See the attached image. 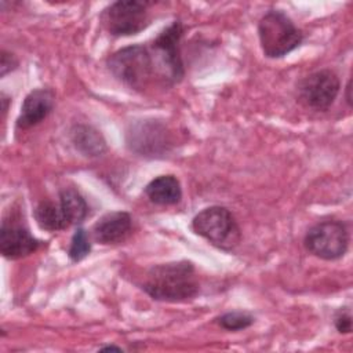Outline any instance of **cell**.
<instances>
[{
  "label": "cell",
  "instance_id": "obj_1",
  "mask_svg": "<svg viewBox=\"0 0 353 353\" xmlns=\"http://www.w3.org/2000/svg\"><path fill=\"white\" fill-rule=\"evenodd\" d=\"M142 290L156 301L185 302L197 295L200 284L192 262L175 261L152 266Z\"/></svg>",
  "mask_w": 353,
  "mask_h": 353
},
{
  "label": "cell",
  "instance_id": "obj_2",
  "mask_svg": "<svg viewBox=\"0 0 353 353\" xmlns=\"http://www.w3.org/2000/svg\"><path fill=\"white\" fill-rule=\"evenodd\" d=\"M110 73L132 90L142 91L157 77L149 47L134 44L113 52L106 61Z\"/></svg>",
  "mask_w": 353,
  "mask_h": 353
},
{
  "label": "cell",
  "instance_id": "obj_3",
  "mask_svg": "<svg viewBox=\"0 0 353 353\" xmlns=\"http://www.w3.org/2000/svg\"><path fill=\"white\" fill-rule=\"evenodd\" d=\"M258 36L263 54L268 58H283L303 40V33L292 19L280 10H270L258 22Z\"/></svg>",
  "mask_w": 353,
  "mask_h": 353
},
{
  "label": "cell",
  "instance_id": "obj_4",
  "mask_svg": "<svg viewBox=\"0 0 353 353\" xmlns=\"http://www.w3.org/2000/svg\"><path fill=\"white\" fill-rule=\"evenodd\" d=\"M192 229L210 244L223 251H233L241 240V232L233 214L222 205H211L201 210L193 218Z\"/></svg>",
  "mask_w": 353,
  "mask_h": 353
},
{
  "label": "cell",
  "instance_id": "obj_5",
  "mask_svg": "<svg viewBox=\"0 0 353 353\" xmlns=\"http://www.w3.org/2000/svg\"><path fill=\"white\" fill-rule=\"evenodd\" d=\"M182 34L183 26L181 21H174L149 46L157 77L170 85L181 81L183 77V62L179 48Z\"/></svg>",
  "mask_w": 353,
  "mask_h": 353
},
{
  "label": "cell",
  "instance_id": "obj_6",
  "mask_svg": "<svg viewBox=\"0 0 353 353\" xmlns=\"http://www.w3.org/2000/svg\"><path fill=\"white\" fill-rule=\"evenodd\" d=\"M306 250L317 258L335 261L342 258L349 247L346 225L338 219H327L313 225L305 236Z\"/></svg>",
  "mask_w": 353,
  "mask_h": 353
},
{
  "label": "cell",
  "instance_id": "obj_7",
  "mask_svg": "<svg viewBox=\"0 0 353 353\" xmlns=\"http://www.w3.org/2000/svg\"><path fill=\"white\" fill-rule=\"evenodd\" d=\"M103 28L113 36H131L150 23L149 4L138 0H119L101 14Z\"/></svg>",
  "mask_w": 353,
  "mask_h": 353
},
{
  "label": "cell",
  "instance_id": "obj_8",
  "mask_svg": "<svg viewBox=\"0 0 353 353\" xmlns=\"http://www.w3.org/2000/svg\"><path fill=\"white\" fill-rule=\"evenodd\" d=\"M341 83L331 69H321L303 77L298 84V98L306 108L325 112L339 94Z\"/></svg>",
  "mask_w": 353,
  "mask_h": 353
},
{
  "label": "cell",
  "instance_id": "obj_9",
  "mask_svg": "<svg viewBox=\"0 0 353 353\" xmlns=\"http://www.w3.org/2000/svg\"><path fill=\"white\" fill-rule=\"evenodd\" d=\"M40 241L26 226L14 219H4L0 229V251L7 259H19L33 254Z\"/></svg>",
  "mask_w": 353,
  "mask_h": 353
},
{
  "label": "cell",
  "instance_id": "obj_10",
  "mask_svg": "<svg viewBox=\"0 0 353 353\" xmlns=\"http://www.w3.org/2000/svg\"><path fill=\"white\" fill-rule=\"evenodd\" d=\"M54 92L50 88H36L30 91L21 106L17 119L18 130H28L41 123L54 109Z\"/></svg>",
  "mask_w": 353,
  "mask_h": 353
},
{
  "label": "cell",
  "instance_id": "obj_11",
  "mask_svg": "<svg viewBox=\"0 0 353 353\" xmlns=\"http://www.w3.org/2000/svg\"><path fill=\"white\" fill-rule=\"evenodd\" d=\"M132 229L131 215L125 211H113L101 216L92 226V239L99 244L124 241Z\"/></svg>",
  "mask_w": 353,
  "mask_h": 353
},
{
  "label": "cell",
  "instance_id": "obj_12",
  "mask_svg": "<svg viewBox=\"0 0 353 353\" xmlns=\"http://www.w3.org/2000/svg\"><path fill=\"white\" fill-rule=\"evenodd\" d=\"M130 146L143 154L156 156L167 149L168 134L165 127L159 123H143L132 128L130 132Z\"/></svg>",
  "mask_w": 353,
  "mask_h": 353
},
{
  "label": "cell",
  "instance_id": "obj_13",
  "mask_svg": "<svg viewBox=\"0 0 353 353\" xmlns=\"http://www.w3.org/2000/svg\"><path fill=\"white\" fill-rule=\"evenodd\" d=\"M145 194L154 204L172 205L181 201L182 188L176 176L160 175L146 185Z\"/></svg>",
  "mask_w": 353,
  "mask_h": 353
},
{
  "label": "cell",
  "instance_id": "obj_14",
  "mask_svg": "<svg viewBox=\"0 0 353 353\" xmlns=\"http://www.w3.org/2000/svg\"><path fill=\"white\" fill-rule=\"evenodd\" d=\"M72 142L77 150L84 156H99L106 150V142L103 137L95 128L90 125H76L72 130Z\"/></svg>",
  "mask_w": 353,
  "mask_h": 353
},
{
  "label": "cell",
  "instance_id": "obj_15",
  "mask_svg": "<svg viewBox=\"0 0 353 353\" xmlns=\"http://www.w3.org/2000/svg\"><path fill=\"white\" fill-rule=\"evenodd\" d=\"M58 204L69 226L81 223L88 215V204L76 189H63L59 193Z\"/></svg>",
  "mask_w": 353,
  "mask_h": 353
},
{
  "label": "cell",
  "instance_id": "obj_16",
  "mask_svg": "<svg viewBox=\"0 0 353 353\" xmlns=\"http://www.w3.org/2000/svg\"><path fill=\"white\" fill-rule=\"evenodd\" d=\"M34 218L37 225L48 232H57L66 229L69 225L62 214V210L59 204H55L52 201H41L37 204L34 210Z\"/></svg>",
  "mask_w": 353,
  "mask_h": 353
},
{
  "label": "cell",
  "instance_id": "obj_17",
  "mask_svg": "<svg viewBox=\"0 0 353 353\" xmlns=\"http://www.w3.org/2000/svg\"><path fill=\"white\" fill-rule=\"evenodd\" d=\"M216 323L228 331H240L248 328L254 323V317L247 312H228L216 319Z\"/></svg>",
  "mask_w": 353,
  "mask_h": 353
},
{
  "label": "cell",
  "instance_id": "obj_18",
  "mask_svg": "<svg viewBox=\"0 0 353 353\" xmlns=\"http://www.w3.org/2000/svg\"><path fill=\"white\" fill-rule=\"evenodd\" d=\"M91 251V241H90V236L88 233L83 229V228H77L72 241H70V247H69V258L73 262H79L81 259H84Z\"/></svg>",
  "mask_w": 353,
  "mask_h": 353
},
{
  "label": "cell",
  "instance_id": "obj_19",
  "mask_svg": "<svg viewBox=\"0 0 353 353\" xmlns=\"http://www.w3.org/2000/svg\"><path fill=\"white\" fill-rule=\"evenodd\" d=\"M334 324L338 332L341 334H349L352 331V314L350 309L347 307H341L335 317H334Z\"/></svg>",
  "mask_w": 353,
  "mask_h": 353
},
{
  "label": "cell",
  "instance_id": "obj_20",
  "mask_svg": "<svg viewBox=\"0 0 353 353\" xmlns=\"http://www.w3.org/2000/svg\"><path fill=\"white\" fill-rule=\"evenodd\" d=\"M18 66V59L14 57V54L7 52V51H1V63H0V76L4 77L8 72L14 70Z\"/></svg>",
  "mask_w": 353,
  "mask_h": 353
},
{
  "label": "cell",
  "instance_id": "obj_21",
  "mask_svg": "<svg viewBox=\"0 0 353 353\" xmlns=\"http://www.w3.org/2000/svg\"><path fill=\"white\" fill-rule=\"evenodd\" d=\"M350 91H352V81L349 80L347 81V85H346V101L349 105H352V97H350Z\"/></svg>",
  "mask_w": 353,
  "mask_h": 353
},
{
  "label": "cell",
  "instance_id": "obj_22",
  "mask_svg": "<svg viewBox=\"0 0 353 353\" xmlns=\"http://www.w3.org/2000/svg\"><path fill=\"white\" fill-rule=\"evenodd\" d=\"M101 350H117V352H121L123 349H121V347H119V346H113V345H110V346H103V347H101Z\"/></svg>",
  "mask_w": 353,
  "mask_h": 353
}]
</instances>
